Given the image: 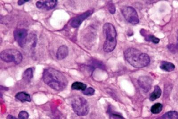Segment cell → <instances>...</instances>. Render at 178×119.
<instances>
[{"label": "cell", "mask_w": 178, "mask_h": 119, "mask_svg": "<svg viewBox=\"0 0 178 119\" xmlns=\"http://www.w3.org/2000/svg\"><path fill=\"white\" fill-rule=\"evenodd\" d=\"M42 79L49 87L57 91H62L68 84L67 79L64 75L53 68L45 69L42 73Z\"/></svg>", "instance_id": "cell-1"}, {"label": "cell", "mask_w": 178, "mask_h": 119, "mask_svg": "<svg viewBox=\"0 0 178 119\" xmlns=\"http://www.w3.org/2000/svg\"><path fill=\"white\" fill-rule=\"evenodd\" d=\"M125 58L132 67L139 68L148 66L150 63V57L134 48H129L124 52Z\"/></svg>", "instance_id": "cell-2"}, {"label": "cell", "mask_w": 178, "mask_h": 119, "mask_svg": "<svg viewBox=\"0 0 178 119\" xmlns=\"http://www.w3.org/2000/svg\"><path fill=\"white\" fill-rule=\"evenodd\" d=\"M103 31L106 38L103 44L104 51L106 52H111L114 51L117 44L116 30L112 24L107 23L103 25Z\"/></svg>", "instance_id": "cell-3"}, {"label": "cell", "mask_w": 178, "mask_h": 119, "mask_svg": "<svg viewBox=\"0 0 178 119\" xmlns=\"http://www.w3.org/2000/svg\"><path fill=\"white\" fill-rule=\"evenodd\" d=\"M71 105L75 113L79 116H85L89 113L88 104L83 97L75 96L72 101Z\"/></svg>", "instance_id": "cell-4"}, {"label": "cell", "mask_w": 178, "mask_h": 119, "mask_svg": "<svg viewBox=\"0 0 178 119\" xmlns=\"http://www.w3.org/2000/svg\"><path fill=\"white\" fill-rule=\"evenodd\" d=\"M0 57L5 62H13L16 65L21 63L23 58L22 53L14 49H8L2 51L0 54Z\"/></svg>", "instance_id": "cell-5"}, {"label": "cell", "mask_w": 178, "mask_h": 119, "mask_svg": "<svg viewBox=\"0 0 178 119\" xmlns=\"http://www.w3.org/2000/svg\"><path fill=\"white\" fill-rule=\"evenodd\" d=\"M122 14L126 20L129 23L136 25L139 22L137 13L133 7L124 6L121 8Z\"/></svg>", "instance_id": "cell-6"}, {"label": "cell", "mask_w": 178, "mask_h": 119, "mask_svg": "<svg viewBox=\"0 0 178 119\" xmlns=\"http://www.w3.org/2000/svg\"><path fill=\"white\" fill-rule=\"evenodd\" d=\"M28 32L27 30L24 28H18L13 32V36L15 40L20 47H24L27 42Z\"/></svg>", "instance_id": "cell-7"}, {"label": "cell", "mask_w": 178, "mask_h": 119, "mask_svg": "<svg viewBox=\"0 0 178 119\" xmlns=\"http://www.w3.org/2000/svg\"><path fill=\"white\" fill-rule=\"evenodd\" d=\"M138 83L143 91L145 92H148L151 89L153 80L149 76H143L139 78Z\"/></svg>", "instance_id": "cell-8"}, {"label": "cell", "mask_w": 178, "mask_h": 119, "mask_svg": "<svg viewBox=\"0 0 178 119\" xmlns=\"http://www.w3.org/2000/svg\"><path fill=\"white\" fill-rule=\"evenodd\" d=\"M93 12V10H88L82 14L75 17L72 20L71 23V26L73 28H78L85 20L92 14Z\"/></svg>", "instance_id": "cell-9"}, {"label": "cell", "mask_w": 178, "mask_h": 119, "mask_svg": "<svg viewBox=\"0 0 178 119\" xmlns=\"http://www.w3.org/2000/svg\"><path fill=\"white\" fill-rule=\"evenodd\" d=\"M58 1L57 0H47V1H39L36 3L37 8L39 9L46 10L52 9L57 6Z\"/></svg>", "instance_id": "cell-10"}, {"label": "cell", "mask_w": 178, "mask_h": 119, "mask_svg": "<svg viewBox=\"0 0 178 119\" xmlns=\"http://www.w3.org/2000/svg\"><path fill=\"white\" fill-rule=\"evenodd\" d=\"M69 54V49L65 45H62L57 50L56 57L58 60H62L66 58Z\"/></svg>", "instance_id": "cell-11"}, {"label": "cell", "mask_w": 178, "mask_h": 119, "mask_svg": "<svg viewBox=\"0 0 178 119\" xmlns=\"http://www.w3.org/2000/svg\"><path fill=\"white\" fill-rule=\"evenodd\" d=\"M15 97L17 99L22 102H29L31 101L30 95L25 92H18L16 95Z\"/></svg>", "instance_id": "cell-12"}, {"label": "cell", "mask_w": 178, "mask_h": 119, "mask_svg": "<svg viewBox=\"0 0 178 119\" xmlns=\"http://www.w3.org/2000/svg\"><path fill=\"white\" fill-rule=\"evenodd\" d=\"M160 68L166 72H171L174 70L175 66L171 62L167 61H162L161 62Z\"/></svg>", "instance_id": "cell-13"}, {"label": "cell", "mask_w": 178, "mask_h": 119, "mask_svg": "<svg viewBox=\"0 0 178 119\" xmlns=\"http://www.w3.org/2000/svg\"><path fill=\"white\" fill-rule=\"evenodd\" d=\"M146 32H147V31L144 30H142L141 31V35L145 37L146 41L153 42L155 44H157L160 42V39L158 38H156L155 36L152 35H147Z\"/></svg>", "instance_id": "cell-14"}, {"label": "cell", "mask_w": 178, "mask_h": 119, "mask_svg": "<svg viewBox=\"0 0 178 119\" xmlns=\"http://www.w3.org/2000/svg\"><path fill=\"white\" fill-rule=\"evenodd\" d=\"M34 69L33 68H29L25 70L22 75L23 80L26 82H29L33 77Z\"/></svg>", "instance_id": "cell-15"}, {"label": "cell", "mask_w": 178, "mask_h": 119, "mask_svg": "<svg viewBox=\"0 0 178 119\" xmlns=\"http://www.w3.org/2000/svg\"><path fill=\"white\" fill-rule=\"evenodd\" d=\"M162 91L160 87L158 86H156L154 88V90L153 92L150 94V100L153 101L159 98L161 95Z\"/></svg>", "instance_id": "cell-16"}, {"label": "cell", "mask_w": 178, "mask_h": 119, "mask_svg": "<svg viewBox=\"0 0 178 119\" xmlns=\"http://www.w3.org/2000/svg\"><path fill=\"white\" fill-rule=\"evenodd\" d=\"M87 85L86 84L80 82H75L73 83L71 85V89L73 90L77 91H84L86 89Z\"/></svg>", "instance_id": "cell-17"}, {"label": "cell", "mask_w": 178, "mask_h": 119, "mask_svg": "<svg viewBox=\"0 0 178 119\" xmlns=\"http://www.w3.org/2000/svg\"><path fill=\"white\" fill-rule=\"evenodd\" d=\"M160 119H178V113L176 111H170L164 114Z\"/></svg>", "instance_id": "cell-18"}, {"label": "cell", "mask_w": 178, "mask_h": 119, "mask_svg": "<svg viewBox=\"0 0 178 119\" xmlns=\"http://www.w3.org/2000/svg\"><path fill=\"white\" fill-rule=\"evenodd\" d=\"M163 109V105L160 103H156L154 104L151 108V111L152 113L156 114L160 113Z\"/></svg>", "instance_id": "cell-19"}, {"label": "cell", "mask_w": 178, "mask_h": 119, "mask_svg": "<svg viewBox=\"0 0 178 119\" xmlns=\"http://www.w3.org/2000/svg\"><path fill=\"white\" fill-rule=\"evenodd\" d=\"M82 92L85 95H87V96H92V95H94L95 92V90L92 87H90V88H86V90L82 91Z\"/></svg>", "instance_id": "cell-20"}, {"label": "cell", "mask_w": 178, "mask_h": 119, "mask_svg": "<svg viewBox=\"0 0 178 119\" xmlns=\"http://www.w3.org/2000/svg\"><path fill=\"white\" fill-rule=\"evenodd\" d=\"M108 8L109 11L111 13V14H114L116 11L115 9V6L112 2H110L108 4Z\"/></svg>", "instance_id": "cell-21"}, {"label": "cell", "mask_w": 178, "mask_h": 119, "mask_svg": "<svg viewBox=\"0 0 178 119\" xmlns=\"http://www.w3.org/2000/svg\"><path fill=\"white\" fill-rule=\"evenodd\" d=\"M29 115L26 111H22L18 115V119H28Z\"/></svg>", "instance_id": "cell-22"}, {"label": "cell", "mask_w": 178, "mask_h": 119, "mask_svg": "<svg viewBox=\"0 0 178 119\" xmlns=\"http://www.w3.org/2000/svg\"><path fill=\"white\" fill-rule=\"evenodd\" d=\"M28 2H29V0H19V1H18V4L19 6H22L25 3Z\"/></svg>", "instance_id": "cell-23"}, {"label": "cell", "mask_w": 178, "mask_h": 119, "mask_svg": "<svg viewBox=\"0 0 178 119\" xmlns=\"http://www.w3.org/2000/svg\"><path fill=\"white\" fill-rule=\"evenodd\" d=\"M6 118H7V119H18L16 118L15 117L13 116L12 115H8Z\"/></svg>", "instance_id": "cell-24"}, {"label": "cell", "mask_w": 178, "mask_h": 119, "mask_svg": "<svg viewBox=\"0 0 178 119\" xmlns=\"http://www.w3.org/2000/svg\"><path fill=\"white\" fill-rule=\"evenodd\" d=\"M176 47L178 49V30L177 43Z\"/></svg>", "instance_id": "cell-25"}]
</instances>
